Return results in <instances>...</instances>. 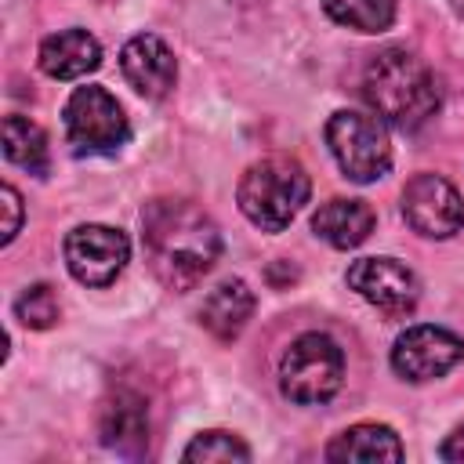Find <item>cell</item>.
Masks as SVG:
<instances>
[{
  "label": "cell",
  "mask_w": 464,
  "mask_h": 464,
  "mask_svg": "<svg viewBox=\"0 0 464 464\" xmlns=\"http://www.w3.org/2000/svg\"><path fill=\"white\" fill-rule=\"evenodd\" d=\"M149 435L145 402L134 392H116L102 406V442L116 453H138Z\"/></svg>",
  "instance_id": "cell-15"
},
{
  "label": "cell",
  "mask_w": 464,
  "mask_h": 464,
  "mask_svg": "<svg viewBox=\"0 0 464 464\" xmlns=\"http://www.w3.org/2000/svg\"><path fill=\"white\" fill-rule=\"evenodd\" d=\"M65 134L76 152L87 156H112L127 145L130 123L123 116V105L105 87H76L65 102Z\"/></svg>",
  "instance_id": "cell-6"
},
{
  "label": "cell",
  "mask_w": 464,
  "mask_h": 464,
  "mask_svg": "<svg viewBox=\"0 0 464 464\" xmlns=\"http://www.w3.org/2000/svg\"><path fill=\"white\" fill-rule=\"evenodd\" d=\"M181 457L192 460V464H214V460H221V464L239 460L243 464V460H250V446L239 435H232V431H199L185 446Z\"/></svg>",
  "instance_id": "cell-19"
},
{
  "label": "cell",
  "mask_w": 464,
  "mask_h": 464,
  "mask_svg": "<svg viewBox=\"0 0 464 464\" xmlns=\"http://www.w3.org/2000/svg\"><path fill=\"white\" fill-rule=\"evenodd\" d=\"M120 69L127 76V83L141 94V98H167L174 91V80H178V62H174V51L152 36V33H138L123 44L120 51Z\"/></svg>",
  "instance_id": "cell-11"
},
{
  "label": "cell",
  "mask_w": 464,
  "mask_h": 464,
  "mask_svg": "<svg viewBox=\"0 0 464 464\" xmlns=\"http://www.w3.org/2000/svg\"><path fill=\"white\" fill-rule=\"evenodd\" d=\"M344 381V352L326 334H301L279 359V392L297 406H315L337 395Z\"/></svg>",
  "instance_id": "cell-5"
},
{
  "label": "cell",
  "mask_w": 464,
  "mask_h": 464,
  "mask_svg": "<svg viewBox=\"0 0 464 464\" xmlns=\"http://www.w3.org/2000/svg\"><path fill=\"white\" fill-rule=\"evenodd\" d=\"M460 359H464V341L446 326L420 323V326L402 330L392 344V370L413 384H424V381L450 373Z\"/></svg>",
  "instance_id": "cell-8"
},
{
  "label": "cell",
  "mask_w": 464,
  "mask_h": 464,
  "mask_svg": "<svg viewBox=\"0 0 464 464\" xmlns=\"http://www.w3.org/2000/svg\"><path fill=\"white\" fill-rule=\"evenodd\" d=\"M323 11L355 33H384L395 22V0H319Z\"/></svg>",
  "instance_id": "cell-18"
},
{
  "label": "cell",
  "mask_w": 464,
  "mask_h": 464,
  "mask_svg": "<svg viewBox=\"0 0 464 464\" xmlns=\"http://www.w3.org/2000/svg\"><path fill=\"white\" fill-rule=\"evenodd\" d=\"M453 7H457V14L464 18V0H453Z\"/></svg>",
  "instance_id": "cell-23"
},
{
  "label": "cell",
  "mask_w": 464,
  "mask_h": 464,
  "mask_svg": "<svg viewBox=\"0 0 464 464\" xmlns=\"http://www.w3.org/2000/svg\"><path fill=\"white\" fill-rule=\"evenodd\" d=\"M326 145L341 167V174L355 185H370L392 167V138L388 123L377 112L337 109L326 120Z\"/></svg>",
  "instance_id": "cell-4"
},
{
  "label": "cell",
  "mask_w": 464,
  "mask_h": 464,
  "mask_svg": "<svg viewBox=\"0 0 464 464\" xmlns=\"http://www.w3.org/2000/svg\"><path fill=\"white\" fill-rule=\"evenodd\" d=\"M14 315H18L22 326H29V330H47V326H54V319H58V297H54V290H51L47 283L25 286V290L18 294V301H14Z\"/></svg>",
  "instance_id": "cell-20"
},
{
  "label": "cell",
  "mask_w": 464,
  "mask_h": 464,
  "mask_svg": "<svg viewBox=\"0 0 464 464\" xmlns=\"http://www.w3.org/2000/svg\"><path fill=\"white\" fill-rule=\"evenodd\" d=\"M102 65V44L87 29H62L40 44V69L51 80H80Z\"/></svg>",
  "instance_id": "cell-12"
},
{
  "label": "cell",
  "mask_w": 464,
  "mask_h": 464,
  "mask_svg": "<svg viewBox=\"0 0 464 464\" xmlns=\"http://www.w3.org/2000/svg\"><path fill=\"white\" fill-rule=\"evenodd\" d=\"M326 460L348 464V460H402V442L388 424H352L326 446Z\"/></svg>",
  "instance_id": "cell-16"
},
{
  "label": "cell",
  "mask_w": 464,
  "mask_h": 464,
  "mask_svg": "<svg viewBox=\"0 0 464 464\" xmlns=\"http://www.w3.org/2000/svg\"><path fill=\"white\" fill-rule=\"evenodd\" d=\"M0 207H4V228H0V243H11L22 228V196L14 192V185H0Z\"/></svg>",
  "instance_id": "cell-21"
},
{
  "label": "cell",
  "mask_w": 464,
  "mask_h": 464,
  "mask_svg": "<svg viewBox=\"0 0 464 464\" xmlns=\"http://www.w3.org/2000/svg\"><path fill=\"white\" fill-rule=\"evenodd\" d=\"M348 286L366 304H373L377 312H384L392 319L410 315L417 308V301H420L417 276L402 261H395V257H359V261H352Z\"/></svg>",
  "instance_id": "cell-10"
},
{
  "label": "cell",
  "mask_w": 464,
  "mask_h": 464,
  "mask_svg": "<svg viewBox=\"0 0 464 464\" xmlns=\"http://www.w3.org/2000/svg\"><path fill=\"white\" fill-rule=\"evenodd\" d=\"M312 232L337 250H352L373 232V210L362 199L334 196V199L319 203V210L312 214Z\"/></svg>",
  "instance_id": "cell-13"
},
{
  "label": "cell",
  "mask_w": 464,
  "mask_h": 464,
  "mask_svg": "<svg viewBox=\"0 0 464 464\" xmlns=\"http://www.w3.org/2000/svg\"><path fill=\"white\" fill-rule=\"evenodd\" d=\"M4 156H7L14 167H22V170L44 178L47 167H51L47 134H44L29 116H7V120H4Z\"/></svg>",
  "instance_id": "cell-17"
},
{
  "label": "cell",
  "mask_w": 464,
  "mask_h": 464,
  "mask_svg": "<svg viewBox=\"0 0 464 464\" xmlns=\"http://www.w3.org/2000/svg\"><path fill=\"white\" fill-rule=\"evenodd\" d=\"M130 261V243L112 225H76L65 236V265L83 286H109Z\"/></svg>",
  "instance_id": "cell-7"
},
{
  "label": "cell",
  "mask_w": 464,
  "mask_h": 464,
  "mask_svg": "<svg viewBox=\"0 0 464 464\" xmlns=\"http://www.w3.org/2000/svg\"><path fill=\"white\" fill-rule=\"evenodd\" d=\"M141 243L152 272L170 290H192L218 261V225L192 199H152L141 210Z\"/></svg>",
  "instance_id": "cell-1"
},
{
  "label": "cell",
  "mask_w": 464,
  "mask_h": 464,
  "mask_svg": "<svg viewBox=\"0 0 464 464\" xmlns=\"http://www.w3.org/2000/svg\"><path fill=\"white\" fill-rule=\"evenodd\" d=\"M402 218L428 239H450L464 228V199L442 174H413L402 188Z\"/></svg>",
  "instance_id": "cell-9"
},
{
  "label": "cell",
  "mask_w": 464,
  "mask_h": 464,
  "mask_svg": "<svg viewBox=\"0 0 464 464\" xmlns=\"http://www.w3.org/2000/svg\"><path fill=\"white\" fill-rule=\"evenodd\" d=\"M439 453H442V460H464V424L446 435V442H442Z\"/></svg>",
  "instance_id": "cell-22"
},
{
  "label": "cell",
  "mask_w": 464,
  "mask_h": 464,
  "mask_svg": "<svg viewBox=\"0 0 464 464\" xmlns=\"http://www.w3.org/2000/svg\"><path fill=\"white\" fill-rule=\"evenodd\" d=\"M308 192H312V181L297 160L265 156L243 170L236 199L250 225H257L261 232H283L297 218V210L308 203Z\"/></svg>",
  "instance_id": "cell-3"
},
{
  "label": "cell",
  "mask_w": 464,
  "mask_h": 464,
  "mask_svg": "<svg viewBox=\"0 0 464 464\" xmlns=\"http://www.w3.org/2000/svg\"><path fill=\"white\" fill-rule=\"evenodd\" d=\"M362 98L384 123L417 130L439 109V83L424 58L406 47H384L362 72Z\"/></svg>",
  "instance_id": "cell-2"
},
{
  "label": "cell",
  "mask_w": 464,
  "mask_h": 464,
  "mask_svg": "<svg viewBox=\"0 0 464 464\" xmlns=\"http://www.w3.org/2000/svg\"><path fill=\"white\" fill-rule=\"evenodd\" d=\"M254 315V290L243 279H225L218 283L203 304H199V323L218 337V341H232L243 334V326Z\"/></svg>",
  "instance_id": "cell-14"
}]
</instances>
